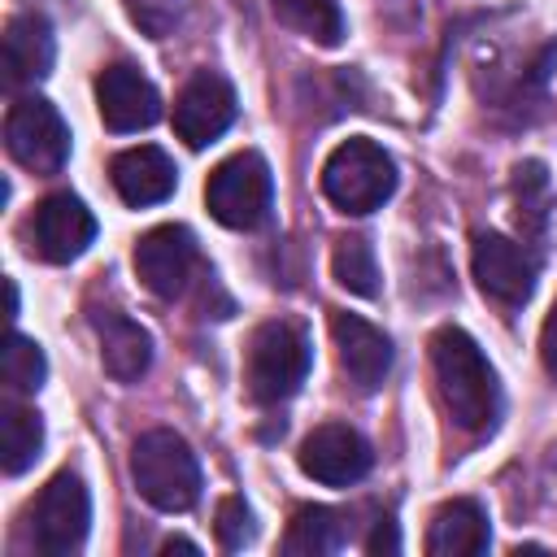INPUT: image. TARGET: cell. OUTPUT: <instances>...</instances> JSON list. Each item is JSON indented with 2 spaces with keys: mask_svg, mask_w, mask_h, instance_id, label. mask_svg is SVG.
Wrapping results in <instances>:
<instances>
[{
  "mask_svg": "<svg viewBox=\"0 0 557 557\" xmlns=\"http://www.w3.org/2000/svg\"><path fill=\"white\" fill-rule=\"evenodd\" d=\"M270 9L287 30L305 35L322 48H339L348 35V17H344L339 0H270Z\"/></svg>",
  "mask_w": 557,
  "mask_h": 557,
  "instance_id": "7402d4cb",
  "label": "cell"
},
{
  "mask_svg": "<svg viewBox=\"0 0 557 557\" xmlns=\"http://www.w3.org/2000/svg\"><path fill=\"white\" fill-rule=\"evenodd\" d=\"M26 239L30 252L48 265H70L78 261L91 239H96V213L74 196V191H52L35 205L30 222H26Z\"/></svg>",
  "mask_w": 557,
  "mask_h": 557,
  "instance_id": "4fadbf2b",
  "label": "cell"
},
{
  "mask_svg": "<svg viewBox=\"0 0 557 557\" xmlns=\"http://www.w3.org/2000/svg\"><path fill=\"white\" fill-rule=\"evenodd\" d=\"M39 453H44V418L35 409L9 400L0 409V466H4V474H26Z\"/></svg>",
  "mask_w": 557,
  "mask_h": 557,
  "instance_id": "603a6c76",
  "label": "cell"
},
{
  "mask_svg": "<svg viewBox=\"0 0 557 557\" xmlns=\"http://www.w3.org/2000/svg\"><path fill=\"white\" fill-rule=\"evenodd\" d=\"M57 61V35L44 13H17L4 26V83L30 87L52 74Z\"/></svg>",
  "mask_w": 557,
  "mask_h": 557,
  "instance_id": "d6986e66",
  "label": "cell"
},
{
  "mask_svg": "<svg viewBox=\"0 0 557 557\" xmlns=\"http://www.w3.org/2000/svg\"><path fill=\"white\" fill-rule=\"evenodd\" d=\"M487 544H492V522H487L483 500H474V496L444 500L431 513L426 540H422V548L431 557H479V553H487Z\"/></svg>",
  "mask_w": 557,
  "mask_h": 557,
  "instance_id": "ac0fdd59",
  "label": "cell"
},
{
  "mask_svg": "<svg viewBox=\"0 0 557 557\" xmlns=\"http://www.w3.org/2000/svg\"><path fill=\"white\" fill-rule=\"evenodd\" d=\"M540 361H544L548 379L557 383V300H553V309H548V318L540 326Z\"/></svg>",
  "mask_w": 557,
  "mask_h": 557,
  "instance_id": "83f0119b",
  "label": "cell"
},
{
  "mask_svg": "<svg viewBox=\"0 0 557 557\" xmlns=\"http://www.w3.org/2000/svg\"><path fill=\"white\" fill-rule=\"evenodd\" d=\"M322 196L344 213V218H366L374 209H383L396 196V161L392 152L370 139V135H348L344 144H335L322 161Z\"/></svg>",
  "mask_w": 557,
  "mask_h": 557,
  "instance_id": "277c9868",
  "label": "cell"
},
{
  "mask_svg": "<svg viewBox=\"0 0 557 557\" xmlns=\"http://www.w3.org/2000/svg\"><path fill=\"white\" fill-rule=\"evenodd\" d=\"M235 113H239V100H235L231 78L218 74V70H196L178 87L170 122H174V135L187 148H209L213 139H222L231 131Z\"/></svg>",
  "mask_w": 557,
  "mask_h": 557,
  "instance_id": "7c38bea8",
  "label": "cell"
},
{
  "mask_svg": "<svg viewBox=\"0 0 557 557\" xmlns=\"http://www.w3.org/2000/svg\"><path fill=\"white\" fill-rule=\"evenodd\" d=\"M205 209L226 231H257L274 209V174L261 152L244 148L218 161L205 178Z\"/></svg>",
  "mask_w": 557,
  "mask_h": 557,
  "instance_id": "5b68a950",
  "label": "cell"
},
{
  "mask_svg": "<svg viewBox=\"0 0 557 557\" xmlns=\"http://www.w3.org/2000/svg\"><path fill=\"white\" fill-rule=\"evenodd\" d=\"M431 374L448 422L466 435H492L505 418V387L479 339L453 322L431 335Z\"/></svg>",
  "mask_w": 557,
  "mask_h": 557,
  "instance_id": "6da1fadb",
  "label": "cell"
},
{
  "mask_svg": "<svg viewBox=\"0 0 557 557\" xmlns=\"http://www.w3.org/2000/svg\"><path fill=\"white\" fill-rule=\"evenodd\" d=\"M213 535H218V544L226 553H239V548H248L257 540V518H252V509H248L244 496H222L218 500V509H213Z\"/></svg>",
  "mask_w": 557,
  "mask_h": 557,
  "instance_id": "484cf974",
  "label": "cell"
},
{
  "mask_svg": "<svg viewBox=\"0 0 557 557\" xmlns=\"http://www.w3.org/2000/svg\"><path fill=\"white\" fill-rule=\"evenodd\" d=\"M544 257L531 239H509L500 231H474L470 239V274L487 300L500 309H522L535 296Z\"/></svg>",
  "mask_w": 557,
  "mask_h": 557,
  "instance_id": "52a82bcc",
  "label": "cell"
},
{
  "mask_svg": "<svg viewBox=\"0 0 557 557\" xmlns=\"http://www.w3.org/2000/svg\"><path fill=\"white\" fill-rule=\"evenodd\" d=\"M509 191H513V222H518L522 239H540L553 218V183H548L544 161H535V157L518 161Z\"/></svg>",
  "mask_w": 557,
  "mask_h": 557,
  "instance_id": "44dd1931",
  "label": "cell"
},
{
  "mask_svg": "<svg viewBox=\"0 0 557 557\" xmlns=\"http://www.w3.org/2000/svg\"><path fill=\"white\" fill-rule=\"evenodd\" d=\"M557 70V39H544L527 61H509L505 70L487 65V87H474L479 100L505 113L513 126H531L548 104V74Z\"/></svg>",
  "mask_w": 557,
  "mask_h": 557,
  "instance_id": "30bf717a",
  "label": "cell"
},
{
  "mask_svg": "<svg viewBox=\"0 0 557 557\" xmlns=\"http://www.w3.org/2000/svg\"><path fill=\"white\" fill-rule=\"evenodd\" d=\"M331 339H335L339 370L357 392H379L387 383V374L396 366V348L383 326L366 322L361 313L331 309Z\"/></svg>",
  "mask_w": 557,
  "mask_h": 557,
  "instance_id": "5bb4252c",
  "label": "cell"
},
{
  "mask_svg": "<svg viewBox=\"0 0 557 557\" xmlns=\"http://www.w3.org/2000/svg\"><path fill=\"white\" fill-rule=\"evenodd\" d=\"M161 553H191V557H196L200 544H191V540H183V535H170V540L161 544Z\"/></svg>",
  "mask_w": 557,
  "mask_h": 557,
  "instance_id": "f1b7e54d",
  "label": "cell"
},
{
  "mask_svg": "<svg viewBox=\"0 0 557 557\" xmlns=\"http://www.w3.org/2000/svg\"><path fill=\"white\" fill-rule=\"evenodd\" d=\"M91 527V492L78 470H57L26 505V540L44 557H70L83 548Z\"/></svg>",
  "mask_w": 557,
  "mask_h": 557,
  "instance_id": "8992f818",
  "label": "cell"
},
{
  "mask_svg": "<svg viewBox=\"0 0 557 557\" xmlns=\"http://www.w3.org/2000/svg\"><path fill=\"white\" fill-rule=\"evenodd\" d=\"M96 344H100V366L113 383H139L152 366V335L126 318L122 309H91L87 313Z\"/></svg>",
  "mask_w": 557,
  "mask_h": 557,
  "instance_id": "e0dca14e",
  "label": "cell"
},
{
  "mask_svg": "<svg viewBox=\"0 0 557 557\" xmlns=\"http://www.w3.org/2000/svg\"><path fill=\"white\" fill-rule=\"evenodd\" d=\"M4 148L30 174H61L70 161V126L44 96H17L4 113Z\"/></svg>",
  "mask_w": 557,
  "mask_h": 557,
  "instance_id": "ba28073f",
  "label": "cell"
},
{
  "mask_svg": "<svg viewBox=\"0 0 557 557\" xmlns=\"http://www.w3.org/2000/svg\"><path fill=\"white\" fill-rule=\"evenodd\" d=\"M96 109L113 135L148 131L152 122H161V91L152 87V78L144 70L113 61L96 74Z\"/></svg>",
  "mask_w": 557,
  "mask_h": 557,
  "instance_id": "9a60e30c",
  "label": "cell"
},
{
  "mask_svg": "<svg viewBox=\"0 0 557 557\" xmlns=\"http://www.w3.org/2000/svg\"><path fill=\"white\" fill-rule=\"evenodd\" d=\"M44 379H48V357H44V348H39L30 335L9 331V339H4V387H9L13 396H35V392L44 387Z\"/></svg>",
  "mask_w": 557,
  "mask_h": 557,
  "instance_id": "d4e9b609",
  "label": "cell"
},
{
  "mask_svg": "<svg viewBox=\"0 0 557 557\" xmlns=\"http://www.w3.org/2000/svg\"><path fill=\"white\" fill-rule=\"evenodd\" d=\"M361 548H366V553H400V535H396L392 513H379V518H374V527H370V535L361 540Z\"/></svg>",
  "mask_w": 557,
  "mask_h": 557,
  "instance_id": "4316f807",
  "label": "cell"
},
{
  "mask_svg": "<svg viewBox=\"0 0 557 557\" xmlns=\"http://www.w3.org/2000/svg\"><path fill=\"white\" fill-rule=\"evenodd\" d=\"M352 540V513L331 509V505H300L283 531V553L287 557H326L348 548Z\"/></svg>",
  "mask_w": 557,
  "mask_h": 557,
  "instance_id": "ffe728a7",
  "label": "cell"
},
{
  "mask_svg": "<svg viewBox=\"0 0 557 557\" xmlns=\"http://www.w3.org/2000/svg\"><path fill=\"white\" fill-rule=\"evenodd\" d=\"M135 274L157 300H178L196 270H200V244L183 222H161L135 239Z\"/></svg>",
  "mask_w": 557,
  "mask_h": 557,
  "instance_id": "9c48e42d",
  "label": "cell"
},
{
  "mask_svg": "<svg viewBox=\"0 0 557 557\" xmlns=\"http://www.w3.org/2000/svg\"><path fill=\"white\" fill-rule=\"evenodd\" d=\"M109 178H113V191L122 196V205L131 209H148V205H161L174 196L178 187V165L165 148L157 144H135V148H122L113 161H109Z\"/></svg>",
  "mask_w": 557,
  "mask_h": 557,
  "instance_id": "2e32d148",
  "label": "cell"
},
{
  "mask_svg": "<svg viewBox=\"0 0 557 557\" xmlns=\"http://www.w3.org/2000/svg\"><path fill=\"white\" fill-rule=\"evenodd\" d=\"M331 274L344 292L361 296V300H374L383 292V274H379V257H374V244L366 235H339L335 248H331Z\"/></svg>",
  "mask_w": 557,
  "mask_h": 557,
  "instance_id": "cb8c5ba5",
  "label": "cell"
},
{
  "mask_svg": "<svg viewBox=\"0 0 557 557\" xmlns=\"http://www.w3.org/2000/svg\"><path fill=\"white\" fill-rule=\"evenodd\" d=\"M296 466H300L305 479H313L322 487H352V483H361L370 474L374 448H370V440L357 426H348V422H322V426H313L300 440Z\"/></svg>",
  "mask_w": 557,
  "mask_h": 557,
  "instance_id": "8fae6325",
  "label": "cell"
},
{
  "mask_svg": "<svg viewBox=\"0 0 557 557\" xmlns=\"http://www.w3.org/2000/svg\"><path fill=\"white\" fill-rule=\"evenodd\" d=\"M313 366L309 331L296 318H265L244 348V392L257 405H283L300 392Z\"/></svg>",
  "mask_w": 557,
  "mask_h": 557,
  "instance_id": "3957f363",
  "label": "cell"
},
{
  "mask_svg": "<svg viewBox=\"0 0 557 557\" xmlns=\"http://www.w3.org/2000/svg\"><path fill=\"white\" fill-rule=\"evenodd\" d=\"M131 483L157 513H187L200 500L205 474L178 431L152 426L131 444Z\"/></svg>",
  "mask_w": 557,
  "mask_h": 557,
  "instance_id": "7a4b0ae2",
  "label": "cell"
}]
</instances>
